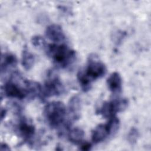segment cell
<instances>
[{"instance_id": "cell-6", "label": "cell", "mask_w": 151, "mask_h": 151, "mask_svg": "<svg viewBox=\"0 0 151 151\" xmlns=\"http://www.w3.org/2000/svg\"><path fill=\"white\" fill-rule=\"evenodd\" d=\"M64 90V86L59 77L54 72H49L44 86L42 87L41 97H49L61 94Z\"/></svg>"}, {"instance_id": "cell-7", "label": "cell", "mask_w": 151, "mask_h": 151, "mask_svg": "<svg viewBox=\"0 0 151 151\" xmlns=\"http://www.w3.org/2000/svg\"><path fill=\"white\" fill-rule=\"evenodd\" d=\"M128 106V101L125 99H116L105 101L99 108L98 113L106 119L115 117L118 112L124 110Z\"/></svg>"}, {"instance_id": "cell-3", "label": "cell", "mask_w": 151, "mask_h": 151, "mask_svg": "<svg viewBox=\"0 0 151 151\" xmlns=\"http://www.w3.org/2000/svg\"><path fill=\"white\" fill-rule=\"evenodd\" d=\"M43 116L51 127H60L66 120V107L61 101H54L50 102L44 108Z\"/></svg>"}, {"instance_id": "cell-15", "label": "cell", "mask_w": 151, "mask_h": 151, "mask_svg": "<svg viewBox=\"0 0 151 151\" xmlns=\"http://www.w3.org/2000/svg\"><path fill=\"white\" fill-rule=\"evenodd\" d=\"M31 42L34 46L38 48H41L44 50H45L47 45L44 39L41 36H38V35L33 37L31 38Z\"/></svg>"}, {"instance_id": "cell-1", "label": "cell", "mask_w": 151, "mask_h": 151, "mask_svg": "<svg viewBox=\"0 0 151 151\" xmlns=\"http://www.w3.org/2000/svg\"><path fill=\"white\" fill-rule=\"evenodd\" d=\"M106 72L105 64L96 55H90L85 68L77 73V80L82 90L84 91L89 90L92 83L103 77Z\"/></svg>"}, {"instance_id": "cell-4", "label": "cell", "mask_w": 151, "mask_h": 151, "mask_svg": "<svg viewBox=\"0 0 151 151\" xmlns=\"http://www.w3.org/2000/svg\"><path fill=\"white\" fill-rule=\"evenodd\" d=\"M120 121L116 116L109 119L104 124H100L96 126L91 132V140L94 143H99L104 141L108 137L114 135L119 130Z\"/></svg>"}, {"instance_id": "cell-2", "label": "cell", "mask_w": 151, "mask_h": 151, "mask_svg": "<svg viewBox=\"0 0 151 151\" xmlns=\"http://www.w3.org/2000/svg\"><path fill=\"white\" fill-rule=\"evenodd\" d=\"M45 50L54 63L62 68L70 67L76 61V52L63 43L47 44Z\"/></svg>"}, {"instance_id": "cell-12", "label": "cell", "mask_w": 151, "mask_h": 151, "mask_svg": "<svg viewBox=\"0 0 151 151\" xmlns=\"http://www.w3.org/2000/svg\"><path fill=\"white\" fill-rule=\"evenodd\" d=\"M17 64V58L16 56L12 53H4L2 54L1 61V73L6 71L9 68L14 67Z\"/></svg>"}, {"instance_id": "cell-19", "label": "cell", "mask_w": 151, "mask_h": 151, "mask_svg": "<svg viewBox=\"0 0 151 151\" xmlns=\"http://www.w3.org/2000/svg\"><path fill=\"white\" fill-rule=\"evenodd\" d=\"M5 115H6V110L1 109V120H2V119L5 117Z\"/></svg>"}, {"instance_id": "cell-16", "label": "cell", "mask_w": 151, "mask_h": 151, "mask_svg": "<svg viewBox=\"0 0 151 151\" xmlns=\"http://www.w3.org/2000/svg\"><path fill=\"white\" fill-rule=\"evenodd\" d=\"M139 136V134L137 129H136L134 127H133L130 130V131L128 133L127 140L129 143L133 144L137 142Z\"/></svg>"}, {"instance_id": "cell-18", "label": "cell", "mask_w": 151, "mask_h": 151, "mask_svg": "<svg viewBox=\"0 0 151 151\" xmlns=\"http://www.w3.org/2000/svg\"><path fill=\"white\" fill-rule=\"evenodd\" d=\"M10 148L8 147V146L5 143H1V150H9Z\"/></svg>"}, {"instance_id": "cell-10", "label": "cell", "mask_w": 151, "mask_h": 151, "mask_svg": "<svg viewBox=\"0 0 151 151\" xmlns=\"http://www.w3.org/2000/svg\"><path fill=\"white\" fill-rule=\"evenodd\" d=\"M106 83L110 91L113 94H119L122 90V78L118 72H113L108 77Z\"/></svg>"}, {"instance_id": "cell-9", "label": "cell", "mask_w": 151, "mask_h": 151, "mask_svg": "<svg viewBox=\"0 0 151 151\" xmlns=\"http://www.w3.org/2000/svg\"><path fill=\"white\" fill-rule=\"evenodd\" d=\"M45 33L46 37L54 43H63L66 39L62 28L57 24H51L48 26Z\"/></svg>"}, {"instance_id": "cell-8", "label": "cell", "mask_w": 151, "mask_h": 151, "mask_svg": "<svg viewBox=\"0 0 151 151\" xmlns=\"http://www.w3.org/2000/svg\"><path fill=\"white\" fill-rule=\"evenodd\" d=\"M17 132L21 137L25 140L29 141L34 137L35 129L27 119L22 118L19 120L17 125Z\"/></svg>"}, {"instance_id": "cell-17", "label": "cell", "mask_w": 151, "mask_h": 151, "mask_svg": "<svg viewBox=\"0 0 151 151\" xmlns=\"http://www.w3.org/2000/svg\"><path fill=\"white\" fill-rule=\"evenodd\" d=\"M80 149L83 150H88L91 149V144L87 142H82L80 144Z\"/></svg>"}, {"instance_id": "cell-5", "label": "cell", "mask_w": 151, "mask_h": 151, "mask_svg": "<svg viewBox=\"0 0 151 151\" xmlns=\"http://www.w3.org/2000/svg\"><path fill=\"white\" fill-rule=\"evenodd\" d=\"M16 80V76L14 75V77L5 83L3 87L5 96L9 98L19 100L28 98L26 87L27 80H22V81Z\"/></svg>"}, {"instance_id": "cell-11", "label": "cell", "mask_w": 151, "mask_h": 151, "mask_svg": "<svg viewBox=\"0 0 151 151\" xmlns=\"http://www.w3.org/2000/svg\"><path fill=\"white\" fill-rule=\"evenodd\" d=\"M81 110V100L77 96H73L68 103V113L73 120L80 117Z\"/></svg>"}, {"instance_id": "cell-14", "label": "cell", "mask_w": 151, "mask_h": 151, "mask_svg": "<svg viewBox=\"0 0 151 151\" xmlns=\"http://www.w3.org/2000/svg\"><path fill=\"white\" fill-rule=\"evenodd\" d=\"M84 137V133L83 130L78 127L73 128L70 130L68 133V140L74 144H81Z\"/></svg>"}, {"instance_id": "cell-13", "label": "cell", "mask_w": 151, "mask_h": 151, "mask_svg": "<svg viewBox=\"0 0 151 151\" xmlns=\"http://www.w3.org/2000/svg\"><path fill=\"white\" fill-rule=\"evenodd\" d=\"M35 62L34 55L25 47L22 52L21 57V64L23 67L26 70H30L34 65Z\"/></svg>"}]
</instances>
